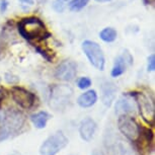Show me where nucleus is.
Returning <instances> with one entry per match:
<instances>
[{"label": "nucleus", "instance_id": "1", "mask_svg": "<svg viewBox=\"0 0 155 155\" xmlns=\"http://www.w3.org/2000/svg\"><path fill=\"white\" fill-rule=\"evenodd\" d=\"M18 31L20 36L31 43L42 42L51 36L44 22L37 17H27L20 20Z\"/></svg>", "mask_w": 155, "mask_h": 155}, {"label": "nucleus", "instance_id": "2", "mask_svg": "<svg viewBox=\"0 0 155 155\" xmlns=\"http://www.w3.org/2000/svg\"><path fill=\"white\" fill-rule=\"evenodd\" d=\"M25 116L19 110L15 109H9L7 112H5L3 118L1 119L0 141L17 135L20 132V129L25 125Z\"/></svg>", "mask_w": 155, "mask_h": 155}, {"label": "nucleus", "instance_id": "3", "mask_svg": "<svg viewBox=\"0 0 155 155\" xmlns=\"http://www.w3.org/2000/svg\"><path fill=\"white\" fill-rule=\"evenodd\" d=\"M136 101L137 110L146 124L154 127L155 125V107L153 101L143 92H131Z\"/></svg>", "mask_w": 155, "mask_h": 155}, {"label": "nucleus", "instance_id": "4", "mask_svg": "<svg viewBox=\"0 0 155 155\" xmlns=\"http://www.w3.org/2000/svg\"><path fill=\"white\" fill-rule=\"evenodd\" d=\"M69 140L62 131H57L48 137L40 147L41 155H56L68 145Z\"/></svg>", "mask_w": 155, "mask_h": 155}, {"label": "nucleus", "instance_id": "5", "mask_svg": "<svg viewBox=\"0 0 155 155\" xmlns=\"http://www.w3.org/2000/svg\"><path fill=\"white\" fill-rule=\"evenodd\" d=\"M73 90L68 85H55L51 90L50 107L55 110H62L71 101Z\"/></svg>", "mask_w": 155, "mask_h": 155}, {"label": "nucleus", "instance_id": "6", "mask_svg": "<svg viewBox=\"0 0 155 155\" xmlns=\"http://www.w3.org/2000/svg\"><path fill=\"white\" fill-rule=\"evenodd\" d=\"M81 48H82V51L84 52L90 64L93 67H95L96 69L102 71L104 69L106 59H104V55L101 46L97 43L87 40L82 43Z\"/></svg>", "mask_w": 155, "mask_h": 155}, {"label": "nucleus", "instance_id": "7", "mask_svg": "<svg viewBox=\"0 0 155 155\" xmlns=\"http://www.w3.org/2000/svg\"><path fill=\"white\" fill-rule=\"evenodd\" d=\"M139 128L140 126L136 120L130 115H122L119 116L118 119V129L123 135L127 138L129 141L135 142L139 136Z\"/></svg>", "mask_w": 155, "mask_h": 155}, {"label": "nucleus", "instance_id": "8", "mask_svg": "<svg viewBox=\"0 0 155 155\" xmlns=\"http://www.w3.org/2000/svg\"><path fill=\"white\" fill-rule=\"evenodd\" d=\"M12 99L17 104L25 110H28L34 107L36 101V95L33 92L19 86H12L10 89Z\"/></svg>", "mask_w": 155, "mask_h": 155}, {"label": "nucleus", "instance_id": "9", "mask_svg": "<svg viewBox=\"0 0 155 155\" xmlns=\"http://www.w3.org/2000/svg\"><path fill=\"white\" fill-rule=\"evenodd\" d=\"M77 74V65L71 60H65L61 62L55 70V77L64 82H70L74 80Z\"/></svg>", "mask_w": 155, "mask_h": 155}, {"label": "nucleus", "instance_id": "10", "mask_svg": "<svg viewBox=\"0 0 155 155\" xmlns=\"http://www.w3.org/2000/svg\"><path fill=\"white\" fill-rule=\"evenodd\" d=\"M116 115L122 116V115H132L135 114L137 110L136 101L134 99L132 93L127 92L116 102Z\"/></svg>", "mask_w": 155, "mask_h": 155}, {"label": "nucleus", "instance_id": "11", "mask_svg": "<svg viewBox=\"0 0 155 155\" xmlns=\"http://www.w3.org/2000/svg\"><path fill=\"white\" fill-rule=\"evenodd\" d=\"M101 101L106 107H110L115 101L117 96V88L116 84L110 82V81H104L101 85Z\"/></svg>", "mask_w": 155, "mask_h": 155}, {"label": "nucleus", "instance_id": "12", "mask_svg": "<svg viewBox=\"0 0 155 155\" xmlns=\"http://www.w3.org/2000/svg\"><path fill=\"white\" fill-rule=\"evenodd\" d=\"M96 131V123L91 118H85L80 122L79 134L83 141L90 142Z\"/></svg>", "mask_w": 155, "mask_h": 155}, {"label": "nucleus", "instance_id": "13", "mask_svg": "<svg viewBox=\"0 0 155 155\" xmlns=\"http://www.w3.org/2000/svg\"><path fill=\"white\" fill-rule=\"evenodd\" d=\"M96 101H97V93L93 89L87 90V91L82 93V94L77 98L78 106L83 107V109L91 107L92 106H94Z\"/></svg>", "mask_w": 155, "mask_h": 155}, {"label": "nucleus", "instance_id": "14", "mask_svg": "<svg viewBox=\"0 0 155 155\" xmlns=\"http://www.w3.org/2000/svg\"><path fill=\"white\" fill-rule=\"evenodd\" d=\"M127 61H126L125 57L123 55L117 57L115 59V62H114L112 72H110L112 77H119L122 74H124L126 72V68H127Z\"/></svg>", "mask_w": 155, "mask_h": 155}, {"label": "nucleus", "instance_id": "15", "mask_svg": "<svg viewBox=\"0 0 155 155\" xmlns=\"http://www.w3.org/2000/svg\"><path fill=\"white\" fill-rule=\"evenodd\" d=\"M50 119V115L47 112H39L31 116V121L37 129L46 128L47 123Z\"/></svg>", "mask_w": 155, "mask_h": 155}, {"label": "nucleus", "instance_id": "16", "mask_svg": "<svg viewBox=\"0 0 155 155\" xmlns=\"http://www.w3.org/2000/svg\"><path fill=\"white\" fill-rule=\"evenodd\" d=\"M118 37V33L114 28H104L101 33H99V38L106 43H112L116 41Z\"/></svg>", "mask_w": 155, "mask_h": 155}, {"label": "nucleus", "instance_id": "17", "mask_svg": "<svg viewBox=\"0 0 155 155\" xmlns=\"http://www.w3.org/2000/svg\"><path fill=\"white\" fill-rule=\"evenodd\" d=\"M89 0H71L69 3V9L71 11H79L88 4Z\"/></svg>", "mask_w": 155, "mask_h": 155}, {"label": "nucleus", "instance_id": "18", "mask_svg": "<svg viewBox=\"0 0 155 155\" xmlns=\"http://www.w3.org/2000/svg\"><path fill=\"white\" fill-rule=\"evenodd\" d=\"M70 0H54L53 4V9L57 12H63L66 8V4L68 3Z\"/></svg>", "mask_w": 155, "mask_h": 155}, {"label": "nucleus", "instance_id": "19", "mask_svg": "<svg viewBox=\"0 0 155 155\" xmlns=\"http://www.w3.org/2000/svg\"><path fill=\"white\" fill-rule=\"evenodd\" d=\"M91 85V80L88 77H81L77 81V86L80 89H87Z\"/></svg>", "mask_w": 155, "mask_h": 155}, {"label": "nucleus", "instance_id": "20", "mask_svg": "<svg viewBox=\"0 0 155 155\" xmlns=\"http://www.w3.org/2000/svg\"><path fill=\"white\" fill-rule=\"evenodd\" d=\"M148 71H154L155 70V55L152 54L148 57V64H147Z\"/></svg>", "mask_w": 155, "mask_h": 155}, {"label": "nucleus", "instance_id": "21", "mask_svg": "<svg viewBox=\"0 0 155 155\" xmlns=\"http://www.w3.org/2000/svg\"><path fill=\"white\" fill-rule=\"evenodd\" d=\"M4 78H5V80L7 81V83H11V84H15L18 82V80H19L16 76L10 74V73H6Z\"/></svg>", "mask_w": 155, "mask_h": 155}, {"label": "nucleus", "instance_id": "22", "mask_svg": "<svg viewBox=\"0 0 155 155\" xmlns=\"http://www.w3.org/2000/svg\"><path fill=\"white\" fill-rule=\"evenodd\" d=\"M8 7V1L7 0H0V11L2 13L5 12Z\"/></svg>", "mask_w": 155, "mask_h": 155}, {"label": "nucleus", "instance_id": "23", "mask_svg": "<svg viewBox=\"0 0 155 155\" xmlns=\"http://www.w3.org/2000/svg\"><path fill=\"white\" fill-rule=\"evenodd\" d=\"M18 1H19L21 4H25V5H30V6H31V5H34V3H35L34 0H18Z\"/></svg>", "mask_w": 155, "mask_h": 155}, {"label": "nucleus", "instance_id": "24", "mask_svg": "<svg viewBox=\"0 0 155 155\" xmlns=\"http://www.w3.org/2000/svg\"><path fill=\"white\" fill-rule=\"evenodd\" d=\"M146 4H154L155 0H143Z\"/></svg>", "mask_w": 155, "mask_h": 155}, {"label": "nucleus", "instance_id": "25", "mask_svg": "<svg viewBox=\"0 0 155 155\" xmlns=\"http://www.w3.org/2000/svg\"><path fill=\"white\" fill-rule=\"evenodd\" d=\"M3 98H4V93H3V91H2V90H0V104H1V101Z\"/></svg>", "mask_w": 155, "mask_h": 155}, {"label": "nucleus", "instance_id": "26", "mask_svg": "<svg viewBox=\"0 0 155 155\" xmlns=\"http://www.w3.org/2000/svg\"><path fill=\"white\" fill-rule=\"evenodd\" d=\"M96 2H99V3H106V2H110L112 0H95Z\"/></svg>", "mask_w": 155, "mask_h": 155}, {"label": "nucleus", "instance_id": "27", "mask_svg": "<svg viewBox=\"0 0 155 155\" xmlns=\"http://www.w3.org/2000/svg\"><path fill=\"white\" fill-rule=\"evenodd\" d=\"M91 155H104V154H102L101 152H98V151H94V152H93V153H92Z\"/></svg>", "mask_w": 155, "mask_h": 155}]
</instances>
